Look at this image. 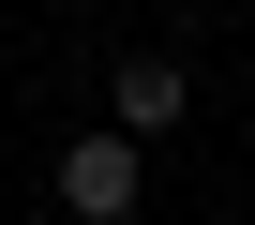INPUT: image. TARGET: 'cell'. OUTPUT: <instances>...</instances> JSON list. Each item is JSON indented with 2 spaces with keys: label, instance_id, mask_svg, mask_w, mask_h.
I'll return each mask as SVG.
<instances>
[{
  "label": "cell",
  "instance_id": "2",
  "mask_svg": "<svg viewBox=\"0 0 255 225\" xmlns=\"http://www.w3.org/2000/svg\"><path fill=\"white\" fill-rule=\"evenodd\" d=\"M180 105H195L180 60H120V75H105V135H135V150H150V135H180Z\"/></svg>",
  "mask_w": 255,
  "mask_h": 225
},
{
  "label": "cell",
  "instance_id": "1",
  "mask_svg": "<svg viewBox=\"0 0 255 225\" xmlns=\"http://www.w3.org/2000/svg\"><path fill=\"white\" fill-rule=\"evenodd\" d=\"M135 195H150L135 135H75V150H60V210H75V225H135Z\"/></svg>",
  "mask_w": 255,
  "mask_h": 225
}]
</instances>
